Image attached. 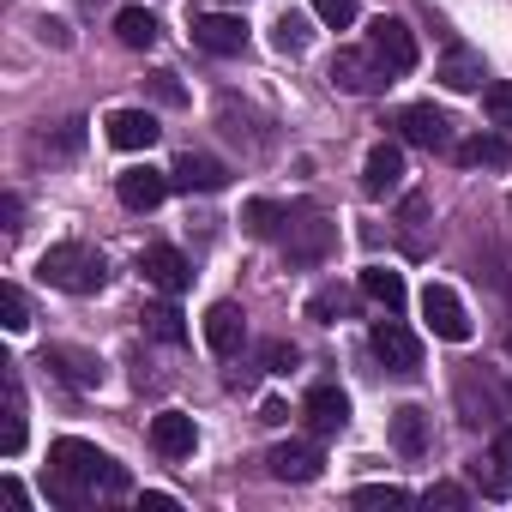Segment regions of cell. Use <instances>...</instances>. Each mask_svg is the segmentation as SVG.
Wrapping results in <instances>:
<instances>
[{"label":"cell","mask_w":512,"mask_h":512,"mask_svg":"<svg viewBox=\"0 0 512 512\" xmlns=\"http://www.w3.org/2000/svg\"><path fill=\"white\" fill-rule=\"evenodd\" d=\"M133 482H127V470L109 458V452H97L91 440H55L49 446V500H61V506H85L91 494H127Z\"/></svg>","instance_id":"cell-1"},{"label":"cell","mask_w":512,"mask_h":512,"mask_svg":"<svg viewBox=\"0 0 512 512\" xmlns=\"http://www.w3.org/2000/svg\"><path fill=\"white\" fill-rule=\"evenodd\" d=\"M37 272H43V284L67 290V296H97L109 284V260L97 247H85V241H55L37 260Z\"/></svg>","instance_id":"cell-2"},{"label":"cell","mask_w":512,"mask_h":512,"mask_svg":"<svg viewBox=\"0 0 512 512\" xmlns=\"http://www.w3.org/2000/svg\"><path fill=\"white\" fill-rule=\"evenodd\" d=\"M368 350H374V362H380L386 374H398V380L422 374V338H416V332H410L398 314L374 320V332H368Z\"/></svg>","instance_id":"cell-3"},{"label":"cell","mask_w":512,"mask_h":512,"mask_svg":"<svg viewBox=\"0 0 512 512\" xmlns=\"http://www.w3.org/2000/svg\"><path fill=\"white\" fill-rule=\"evenodd\" d=\"M368 49H374V61L386 67V79H404V73H416V31H410L404 19H374V31H368Z\"/></svg>","instance_id":"cell-4"},{"label":"cell","mask_w":512,"mask_h":512,"mask_svg":"<svg viewBox=\"0 0 512 512\" xmlns=\"http://www.w3.org/2000/svg\"><path fill=\"white\" fill-rule=\"evenodd\" d=\"M422 320H428V332L446 338V344H464V338H470V314H464V302H458L452 284H428V290H422Z\"/></svg>","instance_id":"cell-5"},{"label":"cell","mask_w":512,"mask_h":512,"mask_svg":"<svg viewBox=\"0 0 512 512\" xmlns=\"http://www.w3.org/2000/svg\"><path fill=\"white\" fill-rule=\"evenodd\" d=\"M398 133H404V145H422V151H452V121L434 109V103H410V109H398V121H392Z\"/></svg>","instance_id":"cell-6"},{"label":"cell","mask_w":512,"mask_h":512,"mask_svg":"<svg viewBox=\"0 0 512 512\" xmlns=\"http://www.w3.org/2000/svg\"><path fill=\"white\" fill-rule=\"evenodd\" d=\"M284 253L296 266H314V260H326L332 253V223L320 217V211H302V217H290V229H284Z\"/></svg>","instance_id":"cell-7"},{"label":"cell","mask_w":512,"mask_h":512,"mask_svg":"<svg viewBox=\"0 0 512 512\" xmlns=\"http://www.w3.org/2000/svg\"><path fill=\"white\" fill-rule=\"evenodd\" d=\"M332 85L350 91V97H368V91H380V85H392V79H386V67L374 61V49H368V55H362V49H338V61H332Z\"/></svg>","instance_id":"cell-8"},{"label":"cell","mask_w":512,"mask_h":512,"mask_svg":"<svg viewBox=\"0 0 512 512\" xmlns=\"http://www.w3.org/2000/svg\"><path fill=\"white\" fill-rule=\"evenodd\" d=\"M139 272H145V284H157L163 296H181V290L193 284V266H187L181 247H145V253H139Z\"/></svg>","instance_id":"cell-9"},{"label":"cell","mask_w":512,"mask_h":512,"mask_svg":"<svg viewBox=\"0 0 512 512\" xmlns=\"http://www.w3.org/2000/svg\"><path fill=\"white\" fill-rule=\"evenodd\" d=\"M205 344H211V356H241V344H247V314L235 308V302H211L205 308Z\"/></svg>","instance_id":"cell-10"},{"label":"cell","mask_w":512,"mask_h":512,"mask_svg":"<svg viewBox=\"0 0 512 512\" xmlns=\"http://www.w3.org/2000/svg\"><path fill=\"white\" fill-rule=\"evenodd\" d=\"M193 43H199L205 55H241V49H247V25H241L235 13H199V19H193Z\"/></svg>","instance_id":"cell-11"},{"label":"cell","mask_w":512,"mask_h":512,"mask_svg":"<svg viewBox=\"0 0 512 512\" xmlns=\"http://www.w3.org/2000/svg\"><path fill=\"white\" fill-rule=\"evenodd\" d=\"M169 187H175V181H169L163 169H151V163H145V169H121V181H115V193H121L127 211H157V205L169 199Z\"/></svg>","instance_id":"cell-12"},{"label":"cell","mask_w":512,"mask_h":512,"mask_svg":"<svg viewBox=\"0 0 512 512\" xmlns=\"http://www.w3.org/2000/svg\"><path fill=\"white\" fill-rule=\"evenodd\" d=\"M302 416H308L314 434H344V428H350V398L326 380V386H314V392L302 398Z\"/></svg>","instance_id":"cell-13"},{"label":"cell","mask_w":512,"mask_h":512,"mask_svg":"<svg viewBox=\"0 0 512 512\" xmlns=\"http://www.w3.org/2000/svg\"><path fill=\"white\" fill-rule=\"evenodd\" d=\"M398 181H404V151L380 139L368 151V163H362V193L368 199H386V193H398Z\"/></svg>","instance_id":"cell-14"},{"label":"cell","mask_w":512,"mask_h":512,"mask_svg":"<svg viewBox=\"0 0 512 512\" xmlns=\"http://www.w3.org/2000/svg\"><path fill=\"white\" fill-rule=\"evenodd\" d=\"M157 115L151 109H115L109 115V145H121V151H151L157 145Z\"/></svg>","instance_id":"cell-15"},{"label":"cell","mask_w":512,"mask_h":512,"mask_svg":"<svg viewBox=\"0 0 512 512\" xmlns=\"http://www.w3.org/2000/svg\"><path fill=\"white\" fill-rule=\"evenodd\" d=\"M169 181H175L181 193H223V187H229V169H223L217 157H199V151H187V157L169 169Z\"/></svg>","instance_id":"cell-16"},{"label":"cell","mask_w":512,"mask_h":512,"mask_svg":"<svg viewBox=\"0 0 512 512\" xmlns=\"http://www.w3.org/2000/svg\"><path fill=\"white\" fill-rule=\"evenodd\" d=\"M151 446H157L163 458H193V446H199V428H193V416H181V410H163V416H151Z\"/></svg>","instance_id":"cell-17"},{"label":"cell","mask_w":512,"mask_h":512,"mask_svg":"<svg viewBox=\"0 0 512 512\" xmlns=\"http://www.w3.org/2000/svg\"><path fill=\"white\" fill-rule=\"evenodd\" d=\"M266 470H272L278 482H314V476H320V452H314L308 440H284V446L266 452Z\"/></svg>","instance_id":"cell-18"},{"label":"cell","mask_w":512,"mask_h":512,"mask_svg":"<svg viewBox=\"0 0 512 512\" xmlns=\"http://www.w3.org/2000/svg\"><path fill=\"white\" fill-rule=\"evenodd\" d=\"M43 362H49L67 386H79V392H97V386H103V362H97L91 350H67V344H55Z\"/></svg>","instance_id":"cell-19"},{"label":"cell","mask_w":512,"mask_h":512,"mask_svg":"<svg viewBox=\"0 0 512 512\" xmlns=\"http://www.w3.org/2000/svg\"><path fill=\"white\" fill-rule=\"evenodd\" d=\"M392 446H398L404 458H422V452H428V410H422V404L392 410Z\"/></svg>","instance_id":"cell-20"},{"label":"cell","mask_w":512,"mask_h":512,"mask_svg":"<svg viewBox=\"0 0 512 512\" xmlns=\"http://www.w3.org/2000/svg\"><path fill=\"white\" fill-rule=\"evenodd\" d=\"M434 79H440L446 91H482V79H488V73H482V61H476L470 49H446Z\"/></svg>","instance_id":"cell-21"},{"label":"cell","mask_w":512,"mask_h":512,"mask_svg":"<svg viewBox=\"0 0 512 512\" xmlns=\"http://www.w3.org/2000/svg\"><path fill=\"white\" fill-rule=\"evenodd\" d=\"M241 223L260 235V241H284V229H290V211L278 205V199H247L241 205Z\"/></svg>","instance_id":"cell-22"},{"label":"cell","mask_w":512,"mask_h":512,"mask_svg":"<svg viewBox=\"0 0 512 512\" xmlns=\"http://www.w3.org/2000/svg\"><path fill=\"white\" fill-rule=\"evenodd\" d=\"M458 163H464V169H506V163H512V145H506L500 133H476V139L458 145Z\"/></svg>","instance_id":"cell-23"},{"label":"cell","mask_w":512,"mask_h":512,"mask_svg":"<svg viewBox=\"0 0 512 512\" xmlns=\"http://www.w3.org/2000/svg\"><path fill=\"white\" fill-rule=\"evenodd\" d=\"M362 296H368L374 308L398 314V308H404V278H398L392 266H368V272H362Z\"/></svg>","instance_id":"cell-24"},{"label":"cell","mask_w":512,"mask_h":512,"mask_svg":"<svg viewBox=\"0 0 512 512\" xmlns=\"http://www.w3.org/2000/svg\"><path fill=\"white\" fill-rule=\"evenodd\" d=\"M115 37H121V49H151L157 43V19L145 7H121L115 13Z\"/></svg>","instance_id":"cell-25"},{"label":"cell","mask_w":512,"mask_h":512,"mask_svg":"<svg viewBox=\"0 0 512 512\" xmlns=\"http://www.w3.org/2000/svg\"><path fill=\"white\" fill-rule=\"evenodd\" d=\"M458 404H464V422H470V428H488V422L500 416V404H494L488 386H482V398H476V374H458Z\"/></svg>","instance_id":"cell-26"},{"label":"cell","mask_w":512,"mask_h":512,"mask_svg":"<svg viewBox=\"0 0 512 512\" xmlns=\"http://www.w3.org/2000/svg\"><path fill=\"white\" fill-rule=\"evenodd\" d=\"M25 452V392H19V374L7 362V458Z\"/></svg>","instance_id":"cell-27"},{"label":"cell","mask_w":512,"mask_h":512,"mask_svg":"<svg viewBox=\"0 0 512 512\" xmlns=\"http://www.w3.org/2000/svg\"><path fill=\"white\" fill-rule=\"evenodd\" d=\"M308 43H314V31H308L302 13H284V19L272 25V49H278V55H308Z\"/></svg>","instance_id":"cell-28"},{"label":"cell","mask_w":512,"mask_h":512,"mask_svg":"<svg viewBox=\"0 0 512 512\" xmlns=\"http://www.w3.org/2000/svg\"><path fill=\"white\" fill-rule=\"evenodd\" d=\"M482 115H488V127H512V79L482 85Z\"/></svg>","instance_id":"cell-29"},{"label":"cell","mask_w":512,"mask_h":512,"mask_svg":"<svg viewBox=\"0 0 512 512\" xmlns=\"http://www.w3.org/2000/svg\"><path fill=\"white\" fill-rule=\"evenodd\" d=\"M0 326H7V332H25L31 326V302H25L19 284H0Z\"/></svg>","instance_id":"cell-30"},{"label":"cell","mask_w":512,"mask_h":512,"mask_svg":"<svg viewBox=\"0 0 512 512\" xmlns=\"http://www.w3.org/2000/svg\"><path fill=\"white\" fill-rule=\"evenodd\" d=\"M139 320H145V332H151V338H163V344H187V326H181V314H175V308H145Z\"/></svg>","instance_id":"cell-31"},{"label":"cell","mask_w":512,"mask_h":512,"mask_svg":"<svg viewBox=\"0 0 512 512\" xmlns=\"http://www.w3.org/2000/svg\"><path fill=\"white\" fill-rule=\"evenodd\" d=\"M350 500H356V506H410V488H398V482H368V488H356Z\"/></svg>","instance_id":"cell-32"},{"label":"cell","mask_w":512,"mask_h":512,"mask_svg":"<svg viewBox=\"0 0 512 512\" xmlns=\"http://www.w3.org/2000/svg\"><path fill=\"white\" fill-rule=\"evenodd\" d=\"M356 13H362L356 0H314V19H320V25H332V31H350V25H356Z\"/></svg>","instance_id":"cell-33"},{"label":"cell","mask_w":512,"mask_h":512,"mask_svg":"<svg viewBox=\"0 0 512 512\" xmlns=\"http://www.w3.org/2000/svg\"><path fill=\"white\" fill-rule=\"evenodd\" d=\"M79 145H85V121H61V133L43 139V151H55V157H73Z\"/></svg>","instance_id":"cell-34"},{"label":"cell","mask_w":512,"mask_h":512,"mask_svg":"<svg viewBox=\"0 0 512 512\" xmlns=\"http://www.w3.org/2000/svg\"><path fill=\"white\" fill-rule=\"evenodd\" d=\"M151 97H157V103H169V109H181V103H187V91H181V79H175V73H151Z\"/></svg>","instance_id":"cell-35"},{"label":"cell","mask_w":512,"mask_h":512,"mask_svg":"<svg viewBox=\"0 0 512 512\" xmlns=\"http://www.w3.org/2000/svg\"><path fill=\"white\" fill-rule=\"evenodd\" d=\"M338 314H344V296H338V290H320V296L308 302V320H320V326H332Z\"/></svg>","instance_id":"cell-36"},{"label":"cell","mask_w":512,"mask_h":512,"mask_svg":"<svg viewBox=\"0 0 512 512\" xmlns=\"http://www.w3.org/2000/svg\"><path fill=\"white\" fill-rule=\"evenodd\" d=\"M422 500H428V506H470V494H464L458 482H434V488H428Z\"/></svg>","instance_id":"cell-37"},{"label":"cell","mask_w":512,"mask_h":512,"mask_svg":"<svg viewBox=\"0 0 512 512\" xmlns=\"http://www.w3.org/2000/svg\"><path fill=\"white\" fill-rule=\"evenodd\" d=\"M37 37H43L49 49H73V31H67L61 19H37Z\"/></svg>","instance_id":"cell-38"},{"label":"cell","mask_w":512,"mask_h":512,"mask_svg":"<svg viewBox=\"0 0 512 512\" xmlns=\"http://www.w3.org/2000/svg\"><path fill=\"white\" fill-rule=\"evenodd\" d=\"M296 368V344H266V374H290Z\"/></svg>","instance_id":"cell-39"},{"label":"cell","mask_w":512,"mask_h":512,"mask_svg":"<svg viewBox=\"0 0 512 512\" xmlns=\"http://www.w3.org/2000/svg\"><path fill=\"white\" fill-rule=\"evenodd\" d=\"M19 211H25V205H19V193H7V199H0V223H7V235L19 229Z\"/></svg>","instance_id":"cell-40"},{"label":"cell","mask_w":512,"mask_h":512,"mask_svg":"<svg viewBox=\"0 0 512 512\" xmlns=\"http://www.w3.org/2000/svg\"><path fill=\"white\" fill-rule=\"evenodd\" d=\"M494 458H500V464H506V470H512V422H506V428H500V434H494Z\"/></svg>","instance_id":"cell-41"},{"label":"cell","mask_w":512,"mask_h":512,"mask_svg":"<svg viewBox=\"0 0 512 512\" xmlns=\"http://www.w3.org/2000/svg\"><path fill=\"white\" fill-rule=\"evenodd\" d=\"M506 356H512V338H506Z\"/></svg>","instance_id":"cell-42"},{"label":"cell","mask_w":512,"mask_h":512,"mask_svg":"<svg viewBox=\"0 0 512 512\" xmlns=\"http://www.w3.org/2000/svg\"><path fill=\"white\" fill-rule=\"evenodd\" d=\"M85 7H97V0H85Z\"/></svg>","instance_id":"cell-43"}]
</instances>
